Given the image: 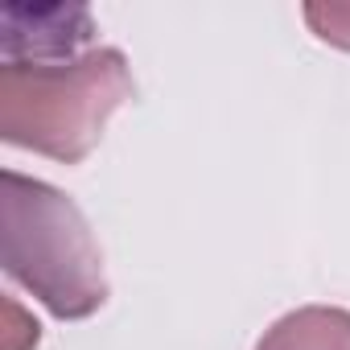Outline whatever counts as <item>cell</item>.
<instances>
[{"label": "cell", "instance_id": "obj_6", "mask_svg": "<svg viewBox=\"0 0 350 350\" xmlns=\"http://www.w3.org/2000/svg\"><path fill=\"white\" fill-rule=\"evenodd\" d=\"M5 317H9V325H5V350H33L38 338H42V325L17 301H5Z\"/></svg>", "mask_w": 350, "mask_h": 350}, {"label": "cell", "instance_id": "obj_5", "mask_svg": "<svg viewBox=\"0 0 350 350\" xmlns=\"http://www.w3.org/2000/svg\"><path fill=\"white\" fill-rule=\"evenodd\" d=\"M301 13L325 46L350 50V0H309Z\"/></svg>", "mask_w": 350, "mask_h": 350}, {"label": "cell", "instance_id": "obj_1", "mask_svg": "<svg viewBox=\"0 0 350 350\" xmlns=\"http://www.w3.org/2000/svg\"><path fill=\"white\" fill-rule=\"evenodd\" d=\"M0 260L58 321H83L107 301L103 252L75 198L42 178H0Z\"/></svg>", "mask_w": 350, "mask_h": 350}, {"label": "cell", "instance_id": "obj_3", "mask_svg": "<svg viewBox=\"0 0 350 350\" xmlns=\"http://www.w3.org/2000/svg\"><path fill=\"white\" fill-rule=\"evenodd\" d=\"M91 38L95 17L87 5H5L0 13L5 62H70Z\"/></svg>", "mask_w": 350, "mask_h": 350}, {"label": "cell", "instance_id": "obj_2", "mask_svg": "<svg viewBox=\"0 0 350 350\" xmlns=\"http://www.w3.org/2000/svg\"><path fill=\"white\" fill-rule=\"evenodd\" d=\"M136 95L124 50L99 46L70 62L0 66V136L50 161L75 165L99 140L107 120Z\"/></svg>", "mask_w": 350, "mask_h": 350}, {"label": "cell", "instance_id": "obj_4", "mask_svg": "<svg viewBox=\"0 0 350 350\" xmlns=\"http://www.w3.org/2000/svg\"><path fill=\"white\" fill-rule=\"evenodd\" d=\"M256 350H350V309L342 305H301L276 317Z\"/></svg>", "mask_w": 350, "mask_h": 350}]
</instances>
